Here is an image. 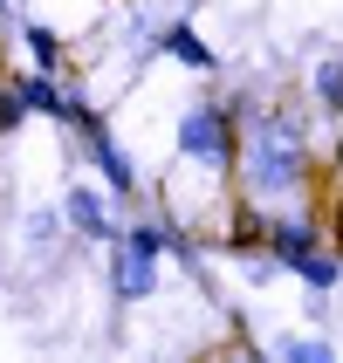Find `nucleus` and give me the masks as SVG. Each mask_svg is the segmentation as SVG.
Segmentation results:
<instances>
[{
	"label": "nucleus",
	"instance_id": "1",
	"mask_svg": "<svg viewBox=\"0 0 343 363\" xmlns=\"http://www.w3.org/2000/svg\"><path fill=\"white\" fill-rule=\"evenodd\" d=\"M247 179L261 192H275V199L303 185V138H295V123H282V117L254 123V138H247Z\"/></svg>",
	"mask_w": 343,
	"mask_h": 363
},
{
	"label": "nucleus",
	"instance_id": "2",
	"mask_svg": "<svg viewBox=\"0 0 343 363\" xmlns=\"http://www.w3.org/2000/svg\"><path fill=\"white\" fill-rule=\"evenodd\" d=\"M179 151H185L192 164H213V172H220V164L234 158V130H227V110H213V103L185 110V117H179Z\"/></svg>",
	"mask_w": 343,
	"mask_h": 363
},
{
	"label": "nucleus",
	"instance_id": "3",
	"mask_svg": "<svg viewBox=\"0 0 343 363\" xmlns=\"http://www.w3.org/2000/svg\"><path fill=\"white\" fill-rule=\"evenodd\" d=\"M76 123L89 130V164H97V172H103V185H110V192L124 199V192L138 185V172L124 164V151L110 144V130H103V117H97V110H82V103H76Z\"/></svg>",
	"mask_w": 343,
	"mask_h": 363
},
{
	"label": "nucleus",
	"instance_id": "4",
	"mask_svg": "<svg viewBox=\"0 0 343 363\" xmlns=\"http://www.w3.org/2000/svg\"><path fill=\"white\" fill-rule=\"evenodd\" d=\"M110 288H117V302H144V295H158V254H138V247L124 240L117 261H110Z\"/></svg>",
	"mask_w": 343,
	"mask_h": 363
},
{
	"label": "nucleus",
	"instance_id": "5",
	"mask_svg": "<svg viewBox=\"0 0 343 363\" xmlns=\"http://www.w3.org/2000/svg\"><path fill=\"white\" fill-rule=\"evenodd\" d=\"M69 226L76 233H89V240H117V220H110V206H103V192H89V185H76L69 192Z\"/></svg>",
	"mask_w": 343,
	"mask_h": 363
},
{
	"label": "nucleus",
	"instance_id": "6",
	"mask_svg": "<svg viewBox=\"0 0 343 363\" xmlns=\"http://www.w3.org/2000/svg\"><path fill=\"white\" fill-rule=\"evenodd\" d=\"M21 89V103L35 110V117H55V123H76V103H69V89H55V76L41 69V76H28V82H14Z\"/></svg>",
	"mask_w": 343,
	"mask_h": 363
},
{
	"label": "nucleus",
	"instance_id": "7",
	"mask_svg": "<svg viewBox=\"0 0 343 363\" xmlns=\"http://www.w3.org/2000/svg\"><path fill=\"white\" fill-rule=\"evenodd\" d=\"M309 247H316V240H309V226H303V220H275V226H268V254H275L282 267H295Z\"/></svg>",
	"mask_w": 343,
	"mask_h": 363
},
{
	"label": "nucleus",
	"instance_id": "8",
	"mask_svg": "<svg viewBox=\"0 0 343 363\" xmlns=\"http://www.w3.org/2000/svg\"><path fill=\"white\" fill-rule=\"evenodd\" d=\"M158 48H165V55H179L185 69H213V48H206V41L192 35L185 21H179V28H165V35H158Z\"/></svg>",
	"mask_w": 343,
	"mask_h": 363
},
{
	"label": "nucleus",
	"instance_id": "9",
	"mask_svg": "<svg viewBox=\"0 0 343 363\" xmlns=\"http://www.w3.org/2000/svg\"><path fill=\"white\" fill-rule=\"evenodd\" d=\"M131 247H138V254H179V261H192V247H179V240H172V226H158V220H138V226H131Z\"/></svg>",
	"mask_w": 343,
	"mask_h": 363
},
{
	"label": "nucleus",
	"instance_id": "10",
	"mask_svg": "<svg viewBox=\"0 0 343 363\" xmlns=\"http://www.w3.org/2000/svg\"><path fill=\"white\" fill-rule=\"evenodd\" d=\"M295 274H303V281L316 288V295H323V288H337V274H343V267L330 261V254H316V247H309L303 261H295Z\"/></svg>",
	"mask_w": 343,
	"mask_h": 363
},
{
	"label": "nucleus",
	"instance_id": "11",
	"mask_svg": "<svg viewBox=\"0 0 343 363\" xmlns=\"http://www.w3.org/2000/svg\"><path fill=\"white\" fill-rule=\"evenodd\" d=\"M316 96H323V110L343 117V62H323V69H316Z\"/></svg>",
	"mask_w": 343,
	"mask_h": 363
},
{
	"label": "nucleus",
	"instance_id": "12",
	"mask_svg": "<svg viewBox=\"0 0 343 363\" xmlns=\"http://www.w3.org/2000/svg\"><path fill=\"white\" fill-rule=\"evenodd\" d=\"M28 55L55 76V62H62V41H55V28H28Z\"/></svg>",
	"mask_w": 343,
	"mask_h": 363
},
{
	"label": "nucleus",
	"instance_id": "13",
	"mask_svg": "<svg viewBox=\"0 0 343 363\" xmlns=\"http://www.w3.org/2000/svg\"><path fill=\"white\" fill-rule=\"evenodd\" d=\"M282 357H295V363H330L337 350H330L323 336H295V343H282Z\"/></svg>",
	"mask_w": 343,
	"mask_h": 363
},
{
	"label": "nucleus",
	"instance_id": "14",
	"mask_svg": "<svg viewBox=\"0 0 343 363\" xmlns=\"http://www.w3.org/2000/svg\"><path fill=\"white\" fill-rule=\"evenodd\" d=\"M21 117H28V103H21V89H0V130H14Z\"/></svg>",
	"mask_w": 343,
	"mask_h": 363
},
{
	"label": "nucleus",
	"instance_id": "15",
	"mask_svg": "<svg viewBox=\"0 0 343 363\" xmlns=\"http://www.w3.org/2000/svg\"><path fill=\"white\" fill-rule=\"evenodd\" d=\"M55 226H62L55 213H28V240H35V247H41V240H55Z\"/></svg>",
	"mask_w": 343,
	"mask_h": 363
}]
</instances>
